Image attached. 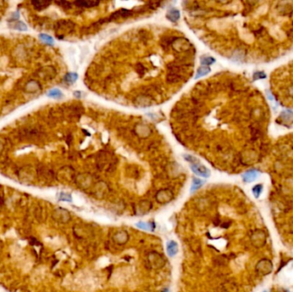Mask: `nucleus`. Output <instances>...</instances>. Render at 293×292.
I'll return each mask as SVG.
<instances>
[{
    "instance_id": "1",
    "label": "nucleus",
    "mask_w": 293,
    "mask_h": 292,
    "mask_svg": "<svg viewBox=\"0 0 293 292\" xmlns=\"http://www.w3.org/2000/svg\"><path fill=\"white\" fill-rule=\"evenodd\" d=\"M190 168L194 173H195L196 175L201 176L202 177H208L210 176V171L207 167H205L204 165H201L200 164H193L190 165Z\"/></svg>"
},
{
    "instance_id": "2",
    "label": "nucleus",
    "mask_w": 293,
    "mask_h": 292,
    "mask_svg": "<svg viewBox=\"0 0 293 292\" xmlns=\"http://www.w3.org/2000/svg\"><path fill=\"white\" fill-rule=\"evenodd\" d=\"M178 252V246L175 241H169L166 243V253L170 257H174Z\"/></svg>"
},
{
    "instance_id": "3",
    "label": "nucleus",
    "mask_w": 293,
    "mask_h": 292,
    "mask_svg": "<svg viewBox=\"0 0 293 292\" xmlns=\"http://www.w3.org/2000/svg\"><path fill=\"white\" fill-rule=\"evenodd\" d=\"M259 172L256 170H250L242 175V180L245 183H251L257 178Z\"/></svg>"
},
{
    "instance_id": "4",
    "label": "nucleus",
    "mask_w": 293,
    "mask_h": 292,
    "mask_svg": "<svg viewBox=\"0 0 293 292\" xmlns=\"http://www.w3.org/2000/svg\"><path fill=\"white\" fill-rule=\"evenodd\" d=\"M39 89H40V85L36 81H34V80L29 81L25 86V91L27 93H29V94L36 93Z\"/></svg>"
},
{
    "instance_id": "5",
    "label": "nucleus",
    "mask_w": 293,
    "mask_h": 292,
    "mask_svg": "<svg viewBox=\"0 0 293 292\" xmlns=\"http://www.w3.org/2000/svg\"><path fill=\"white\" fill-rule=\"evenodd\" d=\"M10 22H12V23L10 24V27L13 28V29H16V30H19V31H27V25L24 22H22V21L16 20V21Z\"/></svg>"
},
{
    "instance_id": "6",
    "label": "nucleus",
    "mask_w": 293,
    "mask_h": 292,
    "mask_svg": "<svg viewBox=\"0 0 293 292\" xmlns=\"http://www.w3.org/2000/svg\"><path fill=\"white\" fill-rule=\"evenodd\" d=\"M179 11L175 10V9L170 10L167 12V15H166V18H168V19L170 20V21H172V22H176V21L179 19Z\"/></svg>"
},
{
    "instance_id": "7",
    "label": "nucleus",
    "mask_w": 293,
    "mask_h": 292,
    "mask_svg": "<svg viewBox=\"0 0 293 292\" xmlns=\"http://www.w3.org/2000/svg\"><path fill=\"white\" fill-rule=\"evenodd\" d=\"M32 4L34 5V7L38 10H42L44 9H46L50 4V2H46V1H33Z\"/></svg>"
},
{
    "instance_id": "8",
    "label": "nucleus",
    "mask_w": 293,
    "mask_h": 292,
    "mask_svg": "<svg viewBox=\"0 0 293 292\" xmlns=\"http://www.w3.org/2000/svg\"><path fill=\"white\" fill-rule=\"evenodd\" d=\"M47 96L50 98H52V99H61V98L63 97V93L60 90L58 89V88H54V89H51V91L48 92Z\"/></svg>"
},
{
    "instance_id": "9",
    "label": "nucleus",
    "mask_w": 293,
    "mask_h": 292,
    "mask_svg": "<svg viewBox=\"0 0 293 292\" xmlns=\"http://www.w3.org/2000/svg\"><path fill=\"white\" fill-rule=\"evenodd\" d=\"M75 4H77L80 7L90 8V7H94L95 5L99 4V3L98 2H94V1H78V2H75Z\"/></svg>"
},
{
    "instance_id": "10",
    "label": "nucleus",
    "mask_w": 293,
    "mask_h": 292,
    "mask_svg": "<svg viewBox=\"0 0 293 292\" xmlns=\"http://www.w3.org/2000/svg\"><path fill=\"white\" fill-rule=\"evenodd\" d=\"M203 183L204 181H202V180L199 179V178H194V179H193V183H192L190 191H191V192H194V191L197 190L198 189H200V188L203 185Z\"/></svg>"
},
{
    "instance_id": "11",
    "label": "nucleus",
    "mask_w": 293,
    "mask_h": 292,
    "mask_svg": "<svg viewBox=\"0 0 293 292\" xmlns=\"http://www.w3.org/2000/svg\"><path fill=\"white\" fill-rule=\"evenodd\" d=\"M211 71V70L208 68V67H201V68H200L198 71H197V73H196V76L195 78L197 79V78L201 77V76H203V75H207L209 72Z\"/></svg>"
},
{
    "instance_id": "12",
    "label": "nucleus",
    "mask_w": 293,
    "mask_h": 292,
    "mask_svg": "<svg viewBox=\"0 0 293 292\" xmlns=\"http://www.w3.org/2000/svg\"><path fill=\"white\" fill-rule=\"evenodd\" d=\"M39 39H41L43 41H45L46 43L49 44V45H53L54 44V39H52V37H51L50 35L46 34H40L39 35Z\"/></svg>"
},
{
    "instance_id": "13",
    "label": "nucleus",
    "mask_w": 293,
    "mask_h": 292,
    "mask_svg": "<svg viewBox=\"0 0 293 292\" xmlns=\"http://www.w3.org/2000/svg\"><path fill=\"white\" fill-rule=\"evenodd\" d=\"M262 190H263V186H262V184H256V185L252 189V193L254 194L255 198H258V197L261 195V194H262Z\"/></svg>"
},
{
    "instance_id": "14",
    "label": "nucleus",
    "mask_w": 293,
    "mask_h": 292,
    "mask_svg": "<svg viewBox=\"0 0 293 292\" xmlns=\"http://www.w3.org/2000/svg\"><path fill=\"white\" fill-rule=\"evenodd\" d=\"M77 78H78L77 74H75V73H69V74H67L65 75L64 80L68 83H73V82H75L77 80Z\"/></svg>"
},
{
    "instance_id": "15",
    "label": "nucleus",
    "mask_w": 293,
    "mask_h": 292,
    "mask_svg": "<svg viewBox=\"0 0 293 292\" xmlns=\"http://www.w3.org/2000/svg\"><path fill=\"white\" fill-rule=\"evenodd\" d=\"M201 62L204 65H210L212 63H214L215 62V59H213L212 57H207V56H204L201 59Z\"/></svg>"
},
{
    "instance_id": "16",
    "label": "nucleus",
    "mask_w": 293,
    "mask_h": 292,
    "mask_svg": "<svg viewBox=\"0 0 293 292\" xmlns=\"http://www.w3.org/2000/svg\"><path fill=\"white\" fill-rule=\"evenodd\" d=\"M267 77L266 74L262 71H257L253 75V80L254 81H257V80H261V79H265Z\"/></svg>"
},
{
    "instance_id": "17",
    "label": "nucleus",
    "mask_w": 293,
    "mask_h": 292,
    "mask_svg": "<svg viewBox=\"0 0 293 292\" xmlns=\"http://www.w3.org/2000/svg\"><path fill=\"white\" fill-rule=\"evenodd\" d=\"M136 226L140 229L142 230H151V225L148 224V223L145 222H139L136 224Z\"/></svg>"
},
{
    "instance_id": "18",
    "label": "nucleus",
    "mask_w": 293,
    "mask_h": 292,
    "mask_svg": "<svg viewBox=\"0 0 293 292\" xmlns=\"http://www.w3.org/2000/svg\"><path fill=\"white\" fill-rule=\"evenodd\" d=\"M60 200H62V201H71V196L70 195H67V194L62 193L61 195H60Z\"/></svg>"
},
{
    "instance_id": "19",
    "label": "nucleus",
    "mask_w": 293,
    "mask_h": 292,
    "mask_svg": "<svg viewBox=\"0 0 293 292\" xmlns=\"http://www.w3.org/2000/svg\"><path fill=\"white\" fill-rule=\"evenodd\" d=\"M186 157H187V158H185V159H186V160H188V161H192L193 163L195 164V158H193L192 156H189V155L186 156Z\"/></svg>"
},
{
    "instance_id": "20",
    "label": "nucleus",
    "mask_w": 293,
    "mask_h": 292,
    "mask_svg": "<svg viewBox=\"0 0 293 292\" xmlns=\"http://www.w3.org/2000/svg\"><path fill=\"white\" fill-rule=\"evenodd\" d=\"M4 2H1V1H0V10L4 9Z\"/></svg>"
},
{
    "instance_id": "21",
    "label": "nucleus",
    "mask_w": 293,
    "mask_h": 292,
    "mask_svg": "<svg viewBox=\"0 0 293 292\" xmlns=\"http://www.w3.org/2000/svg\"><path fill=\"white\" fill-rule=\"evenodd\" d=\"M2 150H3V146H2L1 143H0V152H2Z\"/></svg>"
},
{
    "instance_id": "22",
    "label": "nucleus",
    "mask_w": 293,
    "mask_h": 292,
    "mask_svg": "<svg viewBox=\"0 0 293 292\" xmlns=\"http://www.w3.org/2000/svg\"><path fill=\"white\" fill-rule=\"evenodd\" d=\"M163 292H169V290H165Z\"/></svg>"
}]
</instances>
